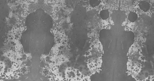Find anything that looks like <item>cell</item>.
<instances>
[{
    "label": "cell",
    "mask_w": 154,
    "mask_h": 81,
    "mask_svg": "<svg viewBox=\"0 0 154 81\" xmlns=\"http://www.w3.org/2000/svg\"><path fill=\"white\" fill-rule=\"evenodd\" d=\"M138 18L137 14L133 12H131L128 15V19L131 22H134Z\"/></svg>",
    "instance_id": "cell-2"
},
{
    "label": "cell",
    "mask_w": 154,
    "mask_h": 81,
    "mask_svg": "<svg viewBox=\"0 0 154 81\" xmlns=\"http://www.w3.org/2000/svg\"><path fill=\"white\" fill-rule=\"evenodd\" d=\"M100 16L103 20L107 19L109 17V13L108 10H104L100 12Z\"/></svg>",
    "instance_id": "cell-3"
},
{
    "label": "cell",
    "mask_w": 154,
    "mask_h": 81,
    "mask_svg": "<svg viewBox=\"0 0 154 81\" xmlns=\"http://www.w3.org/2000/svg\"><path fill=\"white\" fill-rule=\"evenodd\" d=\"M100 2L99 1H91L89 3L90 6L92 8H94L99 5Z\"/></svg>",
    "instance_id": "cell-4"
},
{
    "label": "cell",
    "mask_w": 154,
    "mask_h": 81,
    "mask_svg": "<svg viewBox=\"0 0 154 81\" xmlns=\"http://www.w3.org/2000/svg\"><path fill=\"white\" fill-rule=\"evenodd\" d=\"M139 7L141 10L146 12L150 10V4L146 1H142L139 4Z\"/></svg>",
    "instance_id": "cell-1"
}]
</instances>
